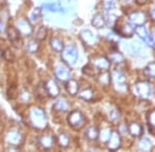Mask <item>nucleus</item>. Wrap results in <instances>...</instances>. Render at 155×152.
Returning a JSON list of instances; mask_svg holds the SVG:
<instances>
[{
  "label": "nucleus",
  "mask_w": 155,
  "mask_h": 152,
  "mask_svg": "<svg viewBox=\"0 0 155 152\" xmlns=\"http://www.w3.org/2000/svg\"><path fill=\"white\" fill-rule=\"evenodd\" d=\"M137 91L139 95L143 98H148L150 96V92H151V88H150V85L147 82H139L137 84Z\"/></svg>",
  "instance_id": "nucleus-1"
},
{
  "label": "nucleus",
  "mask_w": 155,
  "mask_h": 152,
  "mask_svg": "<svg viewBox=\"0 0 155 152\" xmlns=\"http://www.w3.org/2000/svg\"><path fill=\"white\" fill-rule=\"evenodd\" d=\"M130 21L132 23L137 24V26H140V25H143L145 22L147 21V17L143 12L137 11V12H134L130 16Z\"/></svg>",
  "instance_id": "nucleus-2"
},
{
  "label": "nucleus",
  "mask_w": 155,
  "mask_h": 152,
  "mask_svg": "<svg viewBox=\"0 0 155 152\" xmlns=\"http://www.w3.org/2000/svg\"><path fill=\"white\" fill-rule=\"evenodd\" d=\"M134 31H136V33H137L140 37H141V38H143L144 40H146L147 42L151 43L150 45L154 46V45H153V43H152V41H151V39H150V36H149L148 31H147L145 27H143L142 25H140V26H137V28L134 29Z\"/></svg>",
  "instance_id": "nucleus-3"
},
{
  "label": "nucleus",
  "mask_w": 155,
  "mask_h": 152,
  "mask_svg": "<svg viewBox=\"0 0 155 152\" xmlns=\"http://www.w3.org/2000/svg\"><path fill=\"white\" fill-rule=\"evenodd\" d=\"M128 131L134 137H140L142 134L144 133V129H143V128H142V126L139 123H131L128 128Z\"/></svg>",
  "instance_id": "nucleus-4"
},
{
  "label": "nucleus",
  "mask_w": 155,
  "mask_h": 152,
  "mask_svg": "<svg viewBox=\"0 0 155 152\" xmlns=\"http://www.w3.org/2000/svg\"><path fill=\"white\" fill-rule=\"evenodd\" d=\"M120 146V137L118 134L114 133L112 136H110L109 139V147L112 150H116Z\"/></svg>",
  "instance_id": "nucleus-5"
},
{
  "label": "nucleus",
  "mask_w": 155,
  "mask_h": 152,
  "mask_svg": "<svg viewBox=\"0 0 155 152\" xmlns=\"http://www.w3.org/2000/svg\"><path fill=\"white\" fill-rule=\"evenodd\" d=\"M152 148V144L148 139H143L140 142V149L143 151H149Z\"/></svg>",
  "instance_id": "nucleus-6"
},
{
  "label": "nucleus",
  "mask_w": 155,
  "mask_h": 152,
  "mask_svg": "<svg viewBox=\"0 0 155 152\" xmlns=\"http://www.w3.org/2000/svg\"><path fill=\"white\" fill-rule=\"evenodd\" d=\"M92 24L95 27H97V28H101V27L104 26V20L101 16H96L93 21H92Z\"/></svg>",
  "instance_id": "nucleus-7"
},
{
  "label": "nucleus",
  "mask_w": 155,
  "mask_h": 152,
  "mask_svg": "<svg viewBox=\"0 0 155 152\" xmlns=\"http://www.w3.org/2000/svg\"><path fill=\"white\" fill-rule=\"evenodd\" d=\"M97 136H98V131H97L96 129H94V128L88 129V131H87V137H88L89 139L93 140V139L97 138Z\"/></svg>",
  "instance_id": "nucleus-8"
},
{
  "label": "nucleus",
  "mask_w": 155,
  "mask_h": 152,
  "mask_svg": "<svg viewBox=\"0 0 155 152\" xmlns=\"http://www.w3.org/2000/svg\"><path fill=\"white\" fill-rule=\"evenodd\" d=\"M69 84L71 85H67V91L71 93V95H76L77 92H78V88H79V86H78V83L74 81H71L69 82Z\"/></svg>",
  "instance_id": "nucleus-9"
},
{
  "label": "nucleus",
  "mask_w": 155,
  "mask_h": 152,
  "mask_svg": "<svg viewBox=\"0 0 155 152\" xmlns=\"http://www.w3.org/2000/svg\"><path fill=\"white\" fill-rule=\"evenodd\" d=\"M148 123L152 128L155 129V110H152L148 114Z\"/></svg>",
  "instance_id": "nucleus-10"
},
{
  "label": "nucleus",
  "mask_w": 155,
  "mask_h": 152,
  "mask_svg": "<svg viewBox=\"0 0 155 152\" xmlns=\"http://www.w3.org/2000/svg\"><path fill=\"white\" fill-rule=\"evenodd\" d=\"M147 71H148L149 75L152 77H155V62L149 64V66L147 67Z\"/></svg>",
  "instance_id": "nucleus-11"
},
{
  "label": "nucleus",
  "mask_w": 155,
  "mask_h": 152,
  "mask_svg": "<svg viewBox=\"0 0 155 152\" xmlns=\"http://www.w3.org/2000/svg\"><path fill=\"white\" fill-rule=\"evenodd\" d=\"M150 39H151L152 43H153V45L155 46V31H153L151 33V35H150Z\"/></svg>",
  "instance_id": "nucleus-12"
},
{
  "label": "nucleus",
  "mask_w": 155,
  "mask_h": 152,
  "mask_svg": "<svg viewBox=\"0 0 155 152\" xmlns=\"http://www.w3.org/2000/svg\"><path fill=\"white\" fill-rule=\"evenodd\" d=\"M137 4H146L148 2V0H136Z\"/></svg>",
  "instance_id": "nucleus-13"
},
{
  "label": "nucleus",
  "mask_w": 155,
  "mask_h": 152,
  "mask_svg": "<svg viewBox=\"0 0 155 152\" xmlns=\"http://www.w3.org/2000/svg\"><path fill=\"white\" fill-rule=\"evenodd\" d=\"M150 14H151V18L155 20V7L151 9V12H150Z\"/></svg>",
  "instance_id": "nucleus-14"
}]
</instances>
